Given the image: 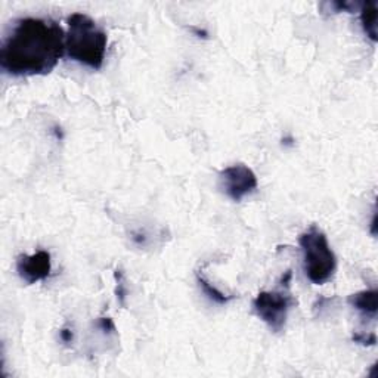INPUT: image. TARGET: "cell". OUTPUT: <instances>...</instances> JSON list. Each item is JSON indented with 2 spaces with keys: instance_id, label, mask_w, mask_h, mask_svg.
<instances>
[{
  "instance_id": "cell-1",
  "label": "cell",
  "mask_w": 378,
  "mask_h": 378,
  "mask_svg": "<svg viewBox=\"0 0 378 378\" xmlns=\"http://www.w3.org/2000/svg\"><path fill=\"white\" fill-rule=\"evenodd\" d=\"M65 52V32L50 18L17 19L2 48L0 67L9 76H46Z\"/></svg>"
},
{
  "instance_id": "cell-2",
  "label": "cell",
  "mask_w": 378,
  "mask_h": 378,
  "mask_svg": "<svg viewBox=\"0 0 378 378\" xmlns=\"http://www.w3.org/2000/svg\"><path fill=\"white\" fill-rule=\"evenodd\" d=\"M68 32L65 33V54L78 64L92 70L104 65L108 36L94 18L87 14L74 12L67 18Z\"/></svg>"
},
{
  "instance_id": "cell-3",
  "label": "cell",
  "mask_w": 378,
  "mask_h": 378,
  "mask_svg": "<svg viewBox=\"0 0 378 378\" xmlns=\"http://www.w3.org/2000/svg\"><path fill=\"white\" fill-rule=\"evenodd\" d=\"M299 245L303 253V269L308 280L315 285L328 282L335 273L337 259L326 235L312 224L299 237Z\"/></svg>"
},
{
  "instance_id": "cell-4",
  "label": "cell",
  "mask_w": 378,
  "mask_h": 378,
  "mask_svg": "<svg viewBox=\"0 0 378 378\" xmlns=\"http://www.w3.org/2000/svg\"><path fill=\"white\" fill-rule=\"evenodd\" d=\"M293 297L288 293V287L280 291H262L253 300V309L259 318L266 324L273 333L284 330L287 322L288 311L293 304Z\"/></svg>"
},
{
  "instance_id": "cell-5",
  "label": "cell",
  "mask_w": 378,
  "mask_h": 378,
  "mask_svg": "<svg viewBox=\"0 0 378 378\" xmlns=\"http://www.w3.org/2000/svg\"><path fill=\"white\" fill-rule=\"evenodd\" d=\"M220 187L232 201H241L258 189V176L249 166L233 165L220 171Z\"/></svg>"
},
{
  "instance_id": "cell-6",
  "label": "cell",
  "mask_w": 378,
  "mask_h": 378,
  "mask_svg": "<svg viewBox=\"0 0 378 378\" xmlns=\"http://www.w3.org/2000/svg\"><path fill=\"white\" fill-rule=\"evenodd\" d=\"M50 268H52L50 254L45 250H40L32 254V256L23 254L17 262V272L19 278L30 285L46 280L50 275Z\"/></svg>"
},
{
  "instance_id": "cell-7",
  "label": "cell",
  "mask_w": 378,
  "mask_h": 378,
  "mask_svg": "<svg viewBox=\"0 0 378 378\" xmlns=\"http://www.w3.org/2000/svg\"><path fill=\"white\" fill-rule=\"evenodd\" d=\"M377 290H364L359 293H355L349 295L347 302L350 303L352 308L356 311H359L362 315H370L374 316L378 309V303H377Z\"/></svg>"
},
{
  "instance_id": "cell-8",
  "label": "cell",
  "mask_w": 378,
  "mask_h": 378,
  "mask_svg": "<svg viewBox=\"0 0 378 378\" xmlns=\"http://www.w3.org/2000/svg\"><path fill=\"white\" fill-rule=\"evenodd\" d=\"M361 24L364 33L370 37L372 42H377V15H378V2H362L359 6Z\"/></svg>"
},
{
  "instance_id": "cell-9",
  "label": "cell",
  "mask_w": 378,
  "mask_h": 378,
  "mask_svg": "<svg viewBox=\"0 0 378 378\" xmlns=\"http://www.w3.org/2000/svg\"><path fill=\"white\" fill-rule=\"evenodd\" d=\"M197 282L200 285V288L204 291V294H206L207 297L210 300H213L214 303L224 304V303H228L229 300L233 299V295L224 294V293H222L220 290H218L216 287H214V285L206 277H204L201 272H197Z\"/></svg>"
},
{
  "instance_id": "cell-10",
  "label": "cell",
  "mask_w": 378,
  "mask_h": 378,
  "mask_svg": "<svg viewBox=\"0 0 378 378\" xmlns=\"http://www.w3.org/2000/svg\"><path fill=\"white\" fill-rule=\"evenodd\" d=\"M114 277H116V281H117V290H116L117 299L123 306H125V299H126V293L127 291H126V287H125V281H123V272L116 271Z\"/></svg>"
},
{
  "instance_id": "cell-11",
  "label": "cell",
  "mask_w": 378,
  "mask_h": 378,
  "mask_svg": "<svg viewBox=\"0 0 378 378\" xmlns=\"http://www.w3.org/2000/svg\"><path fill=\"white\" fill-rule=\"evenodd\" d=\"M353 342L362 346H374L377 343L375 334H365V333H355Z\"/></svg>"
},
{
  "instance_id": "cell-12",
  "label": "cell",
  "mask_w": 378,
  "mask_h": 378,
  "mask_svg": "<svg viewBox=\"0 0 378 378\" xmlns=\"http://www.w3.org/2000/svg\"><path fill=\"white\" fill-rule=\"evenodd\" d=\"M98 326L104 333H114L116 331V325H114V322H112L111 318H99Z\"/></svg>"
},
{
  "instance_id": "cell-13",
  "label": "cell",
  "mask_w": 378,
  "mask_h": 378,
  "mask_svg": "<svg viewBox=\"0 0 378 378\" xmlns=\"http://www.w3.org/2000/svg\"><path fill=\"white\" fill-rule=\"evenodd\" d=\"M59 337H61V340H63L64 343H71V342H73V331L64 328V330H61Z\"/></svg>"
}]
</instances>
